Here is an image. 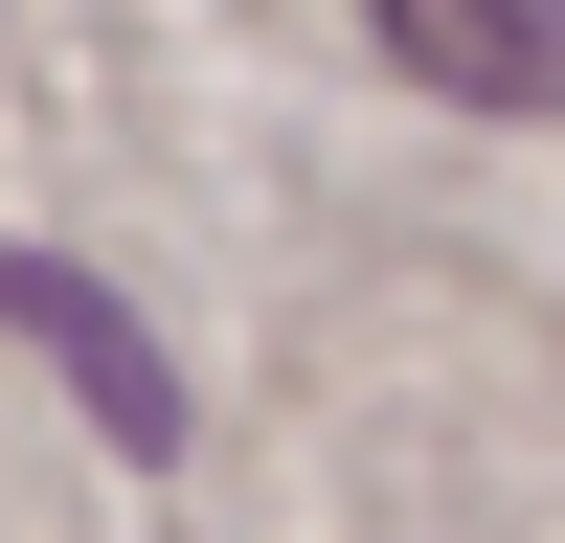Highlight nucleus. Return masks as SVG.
<instances>
[{"mask_svg": "<svg viewBox=\"0 0 565 543\" xmlns=\"http://www.w3.org/2000/svg\"><path fill=\"white\" fill-rule=\"evenodd\" d=\"M0 295H23L45 340H68V385H90V430H136V453L181 430V385H159V340H136V317L90 295V272H45V249H0Z\"/></svg>", "mask_w": 565, "mask_h": 543, "instance_id": "obj_2", "label": "nucleus"}, {"mask_svg": "<svg viewBox=\"0 0 565 543\" xmlns=\"http://www.w3.org/2000/svg\"><path fill=\"white\" fill-rule=\"evenodd\" d=\"M385 45L452 114H565V0H385Z\"/></svg>", "mask_w": 565, "mask_h": 543, "instance_id": "obj_1", "label": "nucleus"}]
</instances>
